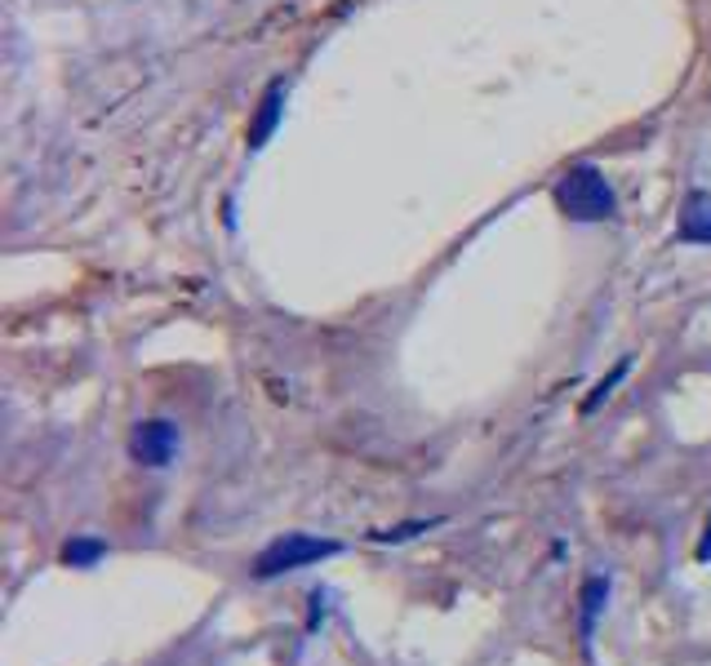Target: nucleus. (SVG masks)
<instances>
[{
  "label": "nucleus",
  "mask_w": 711,
  "mask_h": 666,
  "mask_svg": "<svg viewBox=\"0 0 711 666\" xmlns=\"http://www.w3.org/2000/svg\"><path fill=\"white\" fill-rule=\"evenodd\" d=\"M551 196H556V209L569 218V222H609V218H619V196H613V182L605 178L600 165H569L556 187H551Z\"/></svg>",
  "instance_id": "obj_1"
},
{
  "label": "nucleus",
  "mask_w": 711,
  "mask_h": 666,
  "mask_svg": "<svg viewBox=\"0 0 711 666\" xmlns=\"http://www.w3.org/2000/svg\"><path fill=\"white\" fill-rule=\"evenodd\" d=\"M343 542L334 538H312V534H280L276 542H267L254 555V578H280V574H294V568L320 564L329 555H339Z\"/></svg>",
  "instance_id": "obj_2"
},
{
  "label": "nucleus",
  "mask_w": 711,
  "mask_h": 666,
  "mask_svg": "<svg viewBox=\"0 0 711 666\" xmlns=\"http://www.w3.org/2000/svg\"><path fill=\"white\" fill-rule=\"evenodd\" d=\"M178 445H182V432H178V422H169V418L138 422L134 436H129V453H134L138 466H169Z\"/></svg>",
  "instance_id": "obj_3"
},
{
  "label": "nucleus",
  "mask_w": 711,
  "mask_h": 666,
  "mask_svg": "<svg viewBox=\"0 0 711 666\" xmlns=\"http://www.w3.org/2000/svg\"><path fill=\"white\" fill-rule=\"evenodd\" d=\"M284 99H290V80H284V76L267 80L263 99H258V107H254V120H250V129H245V148H250V152H263L267 142L276 138V129H280V120H284Z\"/></svg>",
  "instance_id": "obj_4"
},
{
  "label": "nucleus",
  "mask_w": 711,
  "mask_h": 666,
  "mask_svg": "<svg viewBox=\"0 0 711 666\" xmlns=\"http://www.w3.org/2000/svg\"><path fill=\"white\" fill-rule=\"evenodd\" d=\"M676 245H711V192H689L676 222Z\"/></svg>",
  "instance_id": "obj_5"
},
{
  "label": "nucleus",
  "mask_w": 711,
  "mask_h": 666,
  "mask_svg": "<svg viewBox=\"0 0 711 666\" xmlns=\"http://www.w3.org/2000/svg\"><path fill=\"white\" fill-rule=\"evenodd\" d=\"M605 600H609V582H605V578H587V587H583V595H579V604H583V640H592Z\"/></svg>",
  "instance_id": "obj_6"
},
{
  "label": "nucleus",
  "mask_w": 711,
  "mask_h": 666,
  "mask_svg": "<svg viewBox=\"0 0 711 666\" xmlns=\"http://www.w3.org/2000/svg\"><path fill=\"white\" fill-rule=\"evenodd\" d=\"M107 555V547L99 542V538H72L67 547H63V560L72 564V568H89V564H99Z\"/></svg>",
  "instance_id": "obj_7"
},
{
  "label": "nucleus",
  "mask_w": 711,
  "mask_h": 666,
  "mask_svg": "<svg viewBox=\"0 0 711 666\" xmlns=\"http://www.w3.org/2000/svg\"><path fill=\"white\" fill-rule=\"evenodd\" d=\"M627 369H632V360H619V364H613V373H609V377H600V383L592 387V396L583 400V413H596V409H600V405L613 396V387H619L623 377H627Z\"/></svg>",
  "instance_id": "obj_8"
},
{
  "label": "nucleus",
  "mask_w": 711,
  "mask_h": 666,
  "mask_svg": "<svg viewBox=\"0 0 711 666\" xmlns=\"http://www.w3.org/2000/svg\"><path fill=\"white\" fill-rule=\"evenodd\" d=\"M441 520H409V525H396V529H378L373 542H409L414 534H427V529H436Z\"/></svg>",
  "instance_id": "obj_9"
},
{
  "label": "nucleus",
  "mask_w": 711,
  "mask_h": 666,
  "mask_svg": "<svg viewBox=\"0 0 711 666\" xmlns=\"http://www.w3.org/2000/svg\"><path fill=\"white\" fill-rule=\"evenodd\" d=\"M698 560H711V520H707V534H702V542H698Z\"/></svg>",
  "instance_id": "obj_10"
}]
</instances>
